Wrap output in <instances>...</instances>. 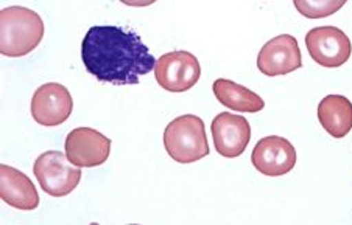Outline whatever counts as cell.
Wrapping results in <instances>:
<instances>
[{"label":"cell","mask_w":352,"mask_h":225,"mask_svg":"<svg viewBox=\"0 0 352 225\" xmlns=\"http://www.w3.org/2000/svg\"><path fill=\"white\" fill-rule=\"evenodd\" d=\"M81 59L92 76L114 86L138 84L142 76L155 70L157 61L139 34L117 25L87 29Z\"/></svg>","instance_id":"obj_1"},{"label":"cell","mask_w":352,"mask_h":225,"mask_svg":"<svg viewBox=\"0 0 352 225\" xmlns=\"http://www.w3.org/2000/svg\"><path fill=\"white\" fill-rule=\"evenodd\" d=\"M348 0H293L296 11L307 19H322L336 14Z\"/></svg>","instance_id":"obj_15"},{"label":"cell","mask_w":352,"mask_h":225,"mask_svg":"<svg viewBox=\"0 0 352 225\" xmlns=\"http://www.w3.org/2000/svg\"><path fill=\"white\" fill-rule=\"evenodd\" d=\"M212 91L219 103L234 112H248L256 114L265 108V102L259 95L250 91L248 87L240 86L231 80L219 78L214 81Z\"/></svg>","instance_id":"obj_14"},{"label":"cell","mask_w":352,"mask_h":225,"mask_svg":"<svg viewBox=\"0 0 352 225\" xmlns=\"http://www.w3.org/2000/svg\"><path fill=\"white\" fill-rule=\"evenodd\" d=\"M67 158L78 168H94L107 162L111 140L92 128H77L69 132L64 143Z\"/></svg>","instance_id":"obj_8"},{"label":"cell","mask_w":352,"mask_h":225,"mask_svg":"<svg viewBox=\"0 0 352 225\" xmlns=\"http://www.w3.org/2000/svg\"><path fill=\"white\" fill-rule=\"evenodd\" d=\"M123 5L126 7H136V8H142V7H150L153 5L157 0H120Z\"/></svg>","instance_id":"obj_16"},{"label":"cell","mask_w":352,"mask_h":225,"mask_svg":"<svg viewBox=\"0 0 352 225\" xmlns=\"http://www.w3.org/2000/svg\"><path fill=\"white\" fill-rule=\"evenodd\" d=\"M74 99L67 87L58 82H47L36 88L32 98V117L41 126H60L72 114Z\"/></svg>","instance_id":"obj_7"},{"label":"cell","mask_w":352,"mask_h":225,"mask_svg":"<svg viewBox=\"0 0 352 225\" xmlns=\"http://www.w3.org/2000/svg\"><path fill=\"white\" fill-rule=\"evenodd\" d=\"M201 76V66L190 51L175 50L166 53L156 61L155 78L164 91L187 92Z\"/></svg>","instance_id":"obj_5"},{"label":"cell","mask_w":352,"mask_h":225,"mask_svg":"<svg viewBox=\"0 0 352 225\" xmlns=\"http://www.w3.org/2000/svg\"><path fill=\"white\" fill-rule=\"evenodd\" d=\"M316 117L333 139H344L352 131V103L343 95H327L320 102Z\"/></svg>","instance_id":"obj_13"},{"label":"cell","mask_w":352,"mask_h":225,"mask_svg":"<svg viewBox=\"0 0 352 225\" xmlns=\"http://www.w3.org/2000/svg\"><path fill=\"white\" fill-rule=\"evenodd\" d=\"M306 47L310 58L321 67L336 69L349 61L351 39L338 27L326 25L312 28L306 34Z\"/></svg>","instance_id":"obj_6"},{"label":"cell","mask_w":352,"mask_h":225,"mask_svg":"<svg viewBox=\"0 0 352 225\" xmlns=\"http://www.w3.org/2000/svg\"><path fill=\"white\" fill-rule=\"evenodd\" d=\"M0 199L22 211H32L39 206L38 189L30 177L5 163L0 165Z\"/></svg>","instance_id":"obj_12"},{"label":"cell","mask_w":352,"mask_h":225,"mask_svg":"<svg viewBox=\"0 0 352 225\" xmlns=\"http://www.w3.org/2000/svg\"><path fill=\"white\" fill-rule=\"evenodd\" d=\"M251 163L263 176L289 174L296 165V150L287 139L270 135L257 141L251 152Z\"/></svg>","instance_id":"obj_9"},{"label":"cell","mask_w":352,"mask_h":225,"mask_svg":"<svg viewBox=\"0 0 352 225\" xmlns=\"http://www.w3.org/2000/svg\"><path fill=\"white\" fill-rule=\"evenodd\" d=\"M44 38V22L38 13L25 7L0 11V53L21 58L33 51Z\"/></svg>","instance_id":"obj_2"},{"label":"cell","mask_w":352,"mask_h":225,"mask_svg":"<svg viewBox=\"0 0 352 225\" xmlns=\"http://www.w3.org/2000/svg\"><path fill=\"white\" fill-rule=\"evenodd\" d=\"M302 67V56L296 38L279 34L262 47L257 56V69L267 76L289 75Z\"/></svg>","instance_id":"obj_10"},{"label":"cell","mask_w":352,"mask_h":225,"mask_svg":"<svg viewBox=\"0 0 352 225\" xmlns=\"http://www.w3.org/2000/svg\"><path fill=\"white\" fill-rule=\"evenodd\" d=\"M33 174L43 191L52 198H64L78 187L81 168L75 167L61 151H47L36 158Z\"/></svg>","instance_id":"obj_4"},{"label":"cell","mask_w":352,"mask_h":225,"mask_svg":"<svg viewBox=\"0 0 352 225\" xmlns=\"http://www.w3.org/2000/svg\"><path fill=\"white\" fill-rule=\"evenodd\" d=\"M210 131L217 152L226 158L242 156L251 140L248 120L231 112H221L217 115L210 124Z\"/></svg>","instance_id":"obj_11"},{"label":"cell","mask_w":352,"mask_h":225,"mask_svg":"<svg viewBox=\"0 0 352 225\" xmlns=\"http://www.w3.org/2000/svg\"><path fill=\"white\" fill-rule=\"evenodd\" d=\"M164 146L175 162L183 165L198 162L209 156L204 121L192 114L175 118L164 131Z\"/></svg>","instance_id":"obj_3"}]
</instances>
